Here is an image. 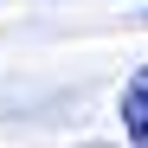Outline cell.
Here are the masks:
<instances>
[{"label": "cell", "instance_id": "cell-1", "mask_svg": "<svg viewBox=\"0 0 148 148\" xmlns=\"http://www.w3.org/2000/svg\"><path fill=\"white\" fill-rule=\"evenodd\" d=\"M122 129L135 135V148H148V90H142L135 77L122 84Z\"/></svg>", "mask_w": 148, "mask_h": 148}, {"label": "cell", "instance_id": "cell-3", "mask_svg": "<svg viewBox=\"0 0 148 148\" xmlns=\"http://www.w3.org/2000/svg\"><path fill=\"white\" fill-rule=\"evenodd\" d=\"M90 148H97V142H90Z\"/></svg>", "mask_w": 148, "mask_h": 148}, {"label": "cell", "instance_id": "cell-2", "mask_svg": "<svg viewBox=\"0 0 148 148\" xmlns=\"http://www.w3.org/2000/svg\"><path fill=\"white\" fill-rule=\"evenodd\" d=\"M135 84H142V90H148V64H142V71H135Z\"/></svg>", "mask_w": 148, "mask_h": 148}]
</instances>
